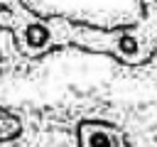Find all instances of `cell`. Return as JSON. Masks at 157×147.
Segmentation results:
<instances>
[{
  "label": "cell",
  "instance_id": "obj_1",
  "mask_svg": "<svg viewBox=\"0 0 157 147\" xmlns=\"http://www.w3.org/2000/svg\"><path fill=\"white\" fill-rule=\"evenodd\" d=\"M0 29L12 34L15 49L25 59H39L59 47H78L110 54L123 64H142L157 49V12L140 27L98 29L61 15H37L22 0H0Z\"/></svg>",
  "mask_w": 157,
  "mask_h": 147
},
{
  "label": "cell",
  "instance_id": "obj_2",
  "mask_svg": "<svg viewBox=\"0 0 157 147\" xmlns=\"http://www.w3.org/2000/svg\"><path fill=\"white\" fill-rule=\"evenodd\" d=\"M78 147H128V145L118 127L91 120L78 127Z\"/></svg>",
  "mask_w": 157,
  "mask_h": 147
},
{
  "label": "cell",
  "instance_id": "obj_3",
  "mask_svg": "<svg viewBox=\"0 0 157 147\" xmlns=\"http://www.w3.org/2000/svg\"><path fill=\"white\" fill-rule=\"evenodd\" d=\"M20 118L17 115H12L10 110H5V108H0V142H5V140H10V137H15L17 132H20Z\"/></svg>",
  "mask_w": 157,
  "mask_h": 147
}]
</instances>
